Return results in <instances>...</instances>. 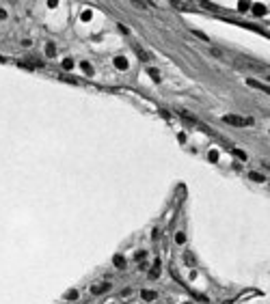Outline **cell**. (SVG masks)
Instances as JSON below:
<instances>
[{"label":"cell","mask_w":270,"mask_h":304,"mask_svg":"<svg viewBox=\"0 0 270 304\" xmlns=\"http://www.w3.org/2000/svg\"><path fill=\"white\" fill-rule=\"evenodd\" d=\"M149 76H151L153 80H158V82H160V78H162V76H160V71H158V69H153V67H149Z\"/></svg>","instance_id":"8fae6325"},{"label":"cell","mask_w":270,"mask_h":304,"mask_svg":"<svg viewBox=\"0 0 270 304\" xmlns=\"http://www.w3.org/2000/svg\"><path fill=\"white\" fill-rule=\"evenodd\" d=\"M108 289H110V283H97V285H93L91 293H93V296H99V293H104V291H108Z\"/></svg>","instance_id":"7a4b0ae2"},{"label":"cell","mask_w":270,"mask_h":304,"mask_svg":"<svg viewBox=\"0 0 270 304\" xmlns=\"http://www.w3.org/2000/svg\"><path fill=\"white\" fill-rule=\"evenodd\" d=\"M63 67H65V69H71V67H74V60H71V58H65V60H63Z\"/></svg>","instance_id":"7c38bea8"},{"label":"cell","mask_w":270,"mask_h":304,"mask_svg":"<svg viewBox=\"0 0 270 304\" xmlns=\"http://www.w3.org/2000/svg\"><path fill=\"white\" fill-rule=\"evenodd\" d=\"M112 63H115V67H117V69H121V71H126V69L130 67L126 56H115V60H112Z\"/></svg>","instance_id":"3957f363"},{"label":"cell","mask_w":270,"mask_h":304,"mask_svg":"<svg viewBox=\"0 0 270 304\" xmlns=\"http://www.w3.org/2000/svg\"><path fill=\"white\" fill-rule=\"evenodd\" d=\"M112 263H115V267H126V259H123L121 255H115Z\"/></svg>","instance_id":"52a82bcc"},{"label":"cell","mask_w":270,"mask_h":304,"mask_svg":"<svg viewBox=\"0 0 270 304\" xmlns=\"http://www.w3.org/2000/svg\"><path fill=\"white\" fill-rule=\"evenodd\" d=\"M78 296H80V293L74 289V291H69V293H67V300H78Z\"/></svg>","instance_id":"4fadbf2b"},{"label":"cell","mask_w":270,"mask_h":304,"mask_svg":"<svg viewBox=\"0 0 270 304\" xmlns=\"http://www.w3.org/2000/svg\"><path fill=\"white\" fill-rule=\"evenodd\" d=\"M149 276H151V278H156V276H160V259H156V263H153V267H151V272H149Z\"/></svg>","instance_id":"5b68a950"},{"label":"cell","mask_w":270,"mask_h":304,"mask_svg":"<svg viewBox=\"0 0 270 304\" xmlns=\"http://www.w3.org/2000/svg\"><path fill=\"white\" fill-rule=\"evenodd\" d=\"M253 13H255V15H262V13H266V7H264V4H255V7H253Z\"/></svg>","instance_id":"30bf717a"},{"label":"cell","mask_w":270,"mask_h":304,"mask_svg":"<svg viewBox=\"0 0 270 304\" xmlns=\"http://www.w3.org/2000/svg\"><path fill=\"white\" fill-rule=\"evenodd\" d=\"M45 54H48V56H56V47H54V43H45Z\"/></svg>","instance_id":"9c48e42d"},{"label":"cell","mask_w":270,"mask_h":304,"mask_svg":"<svg viewBox=\"0 0 270 304\" xmlns=\"http://www.w3.org/2000/svg\"><path fill=\"white\" fill-rule=\"evenodd\" d=\"M249 177H251L253 181H259V183H264V181H266V177H264L262 173H249Z\"/></svg>","instance_id":"ba28073f"},{"label":"cell","mask_w":270,"mask_h":304,"mask_svg":"<svg viewBox=\"0 0 270 304\" xmlns=\"http://www.w3.org/2000/svg\"><path fill=\"white\" fill-rule=\"evenodd\" d=\"M140 296H143L145 300H158V293H156V291H149V289H145Z\"/></svg>","instance_id":"8992f818"},{"label":"cell","mask_w":270,"mask_h":304,"mask_svg":"<svg viewBox=\"0 0 270 304\" xmlns=\"http://www.w3.org/2000/svg\"><path fill=\"white\" fill-rule=\"evenodd\" d=\"M225 123H229V125H238V127H244V125H253V119H244V117L225 114Z\"/></svg>","instance_id":"6da1fadb"},{"label":"cell","mask_w":270,"mask_h":304,"mask_svg":"<svg viewBox=\"0 0 270 304\" xmlns=\"http://www.w3.org/2000/svg\"><path fill=\"white\" fill-rule=\"evenodd\" d=\"M145 257H147V253H145V250H140V253H136V261L145 259Z\"/></svg>","instance_id":"2e32d148"},{"label":"cell","mask_w":270,"mask_h":304,"mask_svg":"<svg viewBox=\"0 0 270 304\" xmlns=\"http://www.w3.org/2000/svg\"><path fill=\"white\" fill-rule=\"evenodd\" d=\"M173 7L175 9H180V11H192L194 7L192 4H188V2H173Z\"/></svg>","instance_id":"277c9868"},{"label":"cell","mask_w":270,"mask_h":304,"mask_svg":"<svg viewBox=\"0 0 270 304\" xmlns=\"http://www.w3.org/2000/svg\"><path fill=\"white\" fill-rule=\"evenodd\" d=\"M0 20H7V11L4 9H0Z\"/></svg>","instance_id":"ac0fdd59"},{"label":"cell","mask_w":270,"mask_h":304,"mask_svg":"<svg viewBox=\"0 0 270 304\" xmlns=\"http://www.w3.org/2000/svg\"><path fill=\"white\" fill-rule=\"evenodd\" d=\"M82 69H85V71H87V74H89V76H91V74H93V67H91L89 63H82Z\"/></svg>","instance_id":"5bb4252c"},{"label":"cell","mask_w":270,"mask_h":304,"mask_svg":"<svg viewBox=\"0 0 270 304\" xmlns=\"http://www.w3.org/2000/svg\"><path fill=\"white\" fill-rule=\"evenodd\" d=\"M236 155H238V158H240V160H244V162H246V153H242V151H240V149H236Z\"/></svg>","instance_id":"9a60e30c"},{"label":"cell","mask_w":270,"mask_h":304,"mask_svg":"<svg viewBox=\"0 0 270 304\" xmlns=\"http://www.w3.org/2000/svg\"><path fill=\"white\" fill-rule=\"evenodd\" d=\"M22 45H24V47H30L33 43H30V39H24V41H22Z\"/></svg>","instance_id":"e0dca14e"}]
</instances>
